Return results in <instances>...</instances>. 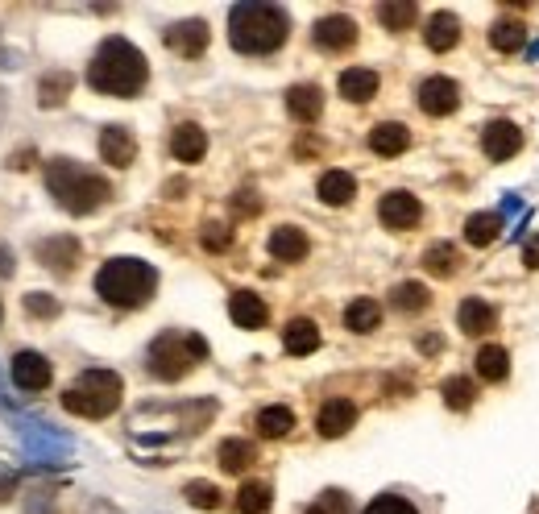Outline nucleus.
I'll use <instances>...</instances> for the list:
<instances>
[{"label": "nucleus", "instance_id": "1", "mask_svg": "<svg viewBox=\"0 0 539 514\" xmlns=\"http://www.w3.org/2000/svg\"><path fill=\"white\" fill-rule=\"evenodd\" d=\"M150 79L146 67V54H141L129 38H104L100 50L92 54V67H88V83L104 96H117V100H133Z\"/></svg>", "mask_w": 539, "mask_h": 514}, {"label": "nucleus", "instance_id": "2", "mask_svg": "<svg viewBox=\"0 0 539 514\" xmlns=\"http://www.w3.org/2000/svg\"><path fill=\"white\" fill-rule=\"evenodd\" d=\"M46 191L59 199V208L71 212V216H92L112 199V187L100 170L83 166L75 158H50L46 162Z\"/></svg>", "mask_w": 539, "mask_h": 514}, {"label": "nucleus", "instance_id": "3", "mask_svg": "<svg viewBox=\"0 0 539 514\" xmlns=\"http://www.w3.org/2000/svg\"><path fill=\"white\" fill-rule=\"evenodd\" d=\"M287 34H291V17L278 5L253 0V5H233L229 13V42L241 54H274L287 42Z\"/></svg>", "mask_w": 539, "mask_h": 514}, {"label": "nucleus", "instance_id": "4", "mask_svg": "<svg viewBox=\"0 0 539 514\" xmlns=\"http://www.w3.org/2000/svg\"><path fill=\"white\" fill-rule=\"evenodd\" d=\"M158 291V270L141 257H112L96 274V295L112 307H141Z\"/></svg>", "mask_w": 539, "mask_h": 514}, {"label": "nucleus", "instance_id": "5", "mask_svg": "<svg viewBox=\"0 0 539 514\" xmlns=\"http://www.w3.org/2000/svg\"><path fill=\"white\" fill-rule=\"evenodd\" d=\"M200 361H208V340L195 336V332L170 328V332H162L154 345H150V353H146V374L158 378V382H179V378H187Z\"/></svg>", "mask_w": 539, "mask_h": 514}, {"label": "nucleus", "instance_id": "6", "mask_svg": "<svg viewBox=\"0 0 539 514\" xmlns=\"http://www.w3.org/2000/svg\"><path fill=\"white\" fill-rule=\"evenodd\" d=\"M125 382L112 369H83V374L63 390V407L79 419H108L121 407Z\"/></svg>", "mask_w": 539, "mask_h": 514}, {"label": "nucleus", "instance_id": "7", "mask_svg": "<svg viewBox=\"0 0 539 514\" xmlns=\"http://www.w3.org/2000/svg\"><path fill=\"white\" fill-rule=\"evenodd\" d=\"M21 448L34 465H59L75 452V440L54 432V427L38 423V419H21Z\"/></svg>", "mask_w": 539, "mask_h": 514}, {"label": "nucleus", "instance_id": "8", "mask_svg": "<svg viewBox=\"0 0 539 514\" xmlns=\"http://www.w3.org/2000/svg\"><path fill=\"white\" fill-rule=\"evenodd\" d=\"M378 220L386 228H394V233H407V228H415L423 220V204L411 191H390V195H382V204H378Z\"/></svg>", "mask_w": 539, "mask_h": 514}, {"label": "nucleus", "instance_id": "9", "mask_svg": "<svg viewBox=\"0 0 539 514\" xmlns=\"http://www.w3.org/2000/svg\"><path fill=\"white\" fill-rule=\"evenodd\" d=\"M50 361L42 357V353H34V349H21L17 357H13V365H9V378H13V386L17 390H25V394H38V390H46L50 386Z\"/></svg>", "mask_w": 539, "mask_h": 514}, {"label": "nucleus", "instance_id": "10", "mask_svg": "<svg viewBox=\"0 0 539 514\" xmlns=\"http://www.w3.org/2000/svg\"><path fill=\"white\" fill-rule=\"evenodd\" d=\"M419 108L428 112V117H448V112L461 108V88L452 83L448 75H432L419 83Z\"/></svg>", "mask_w": 539, "mask_h": 514}, {"label": "nucleus", "instance_id": "11", "mask_svg": "<svg viewBox=\"0 0 539 514\" xmlns=\"http://www.w3.org/2000/svg\"><path fill=\"white\" fill-rule=\"evenodd\" d=\"M481 150H486L490 162H506L523 150V129L515 121H490L486 133H481Z\"/></svg>", "mask_w": 539, "mask_h": 514}, {"label": "nucleus", "instance_id": "12", "mask_svg": "<svg viewBox=\"0 0 539 514\" xmlns=\"http://www.w3.org/2000/svg\"><path fill=\"white\" fill-rule=\"evenodd\" d=\"M311 42H316L320 50H328V54L349 50V46L357 42V21H353V17H340V13H332V17L316 21V30H311Z\"/></svg>", "mask_w": 539, "mask_h": 514}, {"label": "nucleus", "instance_id": "13", "mask_svg": "<svg viewBox=\"0 0 539 514\" xmlns=\"http://www.w3.org/2000/svg\"><path fill=\"white\" fill-rule=\"evenodd\" d=\"M162 38H166V46L175 50V54H183V59H200V54L208 50V38L212 34H208L204 21H175Z\"/></svg>", "mask_w": 539, "mask_h": 514}, {"label": "nucleus", "instance_id": "14", "mask_svg": "<svg viewBox=\"0 0 539 514\" xmlns=\"http://www.w3.org/2000/svg\"><path fill=\"white\" fill-rule=\"evenodd\" d=\"M100 158H104L108 166H117V170L133 166V158H137V137H133L125 125H108V129L100 133Z\"/></svg>", "mask_w": 539, "mask_h": 514}, {"label": "nucleus", "instance_id": "15", "mask_svg": "<svg viewBox=\"0 0 539 514\" xmlns=\"http://www.w3.org/2000/svg\"><path fill=\"white\" fill-rule=\"evenodd\" d=\"M307 253H311V241H307L303 228L282 224V228H274V233H270V257H274V262H303Z\"/></svg>", "mask_w": 539, "mask_h": 514}, {"label": "nucleus", "instance_id": "16", "mask_svg": "<svg viewBox=\"0 0 539 514\" xmlns=\"http://www.w3.org/2000/svg\"><path fill=\"white\" fill-rule=\"evenodd\" d=\"M287 112L299 125H316L320 112H324V92L316 88V83H295V88L287 92Z\"/></svg>", "mask_w": 539, "mask_h": 514}, {"label": "nucleus", "instance_id": "17", "mask_svg": "<svg viewBox=\"0 0 539 514\" xmlns=\"http://www.w3.org/2000/svg\"><path fill=\"white\" fill-rule=\"evenodd\" d=\"M353 423H357V407L349 403V398H328V403L320 407V419H316V427H320L324 440L345 436Z\"/></svg>", "mask_w": 539, "mask_h": 514}, {"label": "nucleus", "instance_id": "18", "mask_svg": "<svg viewBox=\"0 0 539 514\" xmlns=\"http://www.w3.org/2000/svg\"><path fill=\"white\" fill-rule=\"evenodd\" d=\"M407 146H411V129L399 121H382L370 129V150L378 158H399V154H407Z\"/></svg>", "mask_w": 539, "mask_h": 514}, {"label": "nucleus", "instance_id": "19", "mask_svg": "<svg viewBox=\"0 0 539 514\" xmlns=\"http://www.w3.org/2000/svg\"><path fill=\"white\" fill-rule=\"evenodd\" d=\"M457 324H461L465 336H486V332H494V324H498V307L486 303V299H465V303L457 307Z\"/></svg>", "mask_w": 539, "mask_h": 514}, {"label": "nucleus", "instance_id": "20", "mask_svg": "<svg viewBox=\"0 0 539 514\" xmlns=\"http://www.w3.org/2000/svg\"><path fill=\"white\" fill-rule=\"evenodd\" d=\"M38 262L59 270V274H71L75 262H79V241L75 237H50V241H38Z\"/></svg>", "mask_w": 539, "mask_h": 514}, {"label": "nucleus", "instance_id": "21", "mask_svg": "<svg viewBox=\"0 0 539 514\" xmlns=\"http://www.w3.org/2000/svg\"><path fill=\"white\" fill-rule=\"evenodd\" d=\"M229 316L237 328H266L270 320V307L262 303V295H253V291H237L229 299Z\"/></svg>", "mask_w": 539, "mask_h": 514}, {"label": "nucleus", "instance_id": "22", "mask_svg": "<svg viewBox=\"0 0 539 514\" xmlns=\"http://www.w3.org/2000/svg\"><path fill=\"white\" fill-rule=\"evenodd\" d=\"M340 96H345L349 104H370L378 96V75L370 67H349L345 75H340Z\"/></svg>", "mask_w": 539, "mask_h": 514}, {"label": "nucleus", "instance_id": "23", "mask_svg": "<svg viewBox=\"0 0 539 514\" xmlns=\"http://www.w3.org/2000/svg\"><path fill=\"white\" fill-rule=\"evenodd\" d=\"M170 154H175L179 162H200L208 154V133L200 125H179L175 137H170Z\"/></svg>", "mask_w": 539, "mask_h": 514}, {"label": "nucleus", "instance_id": "24", "mask_svg": "<svg viewBox=\"0 0 539 514\" xmlns=\"http://www.w3.org/2000/svg\"><path fill=\"white\" fill-rule=\"evenodd\" d=\"M423 42H428V50H436V54H448L452 46L461 42V21L452 17V13H436V17H428V30H423Z\"/></svg>", "mask_w": 539, "mask_h": 514}, {"label": "nucleus", "instance_id": "25", "mask_svg": "<svg viewBox=\"0 0 539 514\" xmlns=\"http://www.w3.org/2000/svg\"><path fill=\"white\" fill-rule=\"evenodd\" d=\"M282 349H287L291 357H307L320 349V328L311 320H291L287 328H282Z\"/></svg>", "mask_w": 539, "mask_h": 514}, {"label": "nucleus", "instance_id": "26", "mask_svg": "<svg viewBox=\"0 0 539 514\" xmlns=\"http://www.w3.org/2000/svg\"><path fill=\"white\" fill-rule=\"evenodd\" d=\"M353 195H357V179L349 175V170H328V175L320 179V199L328 208H345Z\"/></svg>", "mask_w": 539, "mask_h": 514}, {"label": "nucleus", "instance_id": "27", "mask_svg": "<svg viewBox=\"0 0 539 514\" xmlns=\"http://www.w3.org/2000/svg\"><path fill=\"white\" fill-rule=\"evenodd\" d=\"M527 25L523 21H515V17H502V21H494V30H490V46L498 50V54H515V50H523L527 46Z\"/></svg>", "mask_w": 539, "mask_h": 514}, {"label": "nucleus", "instance_id": "28", "mask_svg": "<svg viewBox=\"0 0 539 514\" xmlns=\"http://www.w3.org/2000/svg\"><path fill=\"white\" fill-rule=\"evenodd\" d=\"M378 324H382V307H378L374 299H353V303L345 307V328H349V332L370 336Z\"/></svg>", "mask_w": 539, "mask_h": 514}, {"label": "nucleus", "instance_id": "29", "mask_svg": "<svg viewBox=\"0 0 539 514\" xmlns=\"http://www.w3.org/2000/svg\"><path fill=\"white\" fill-rule=\"evenodd\" d=\"M498 233H502V216H498V212H477V216L465 220V241L477 245V249L494 245Z\"/></svg>", "mask_w": 539, "mask_h": 514}, {"label": "nucleus", "instance_id": "30", "mask_svg": "<svg viewBox=\"0 0 539 514\" xmlns=\"http://www.w3.org/2000/svg\"><path fill=\"white\" fill-rule=\"evenodd\" d=\"M216 456H220V469L224 473H245L253 461H258V448H253L249 440H224Z\"/></svg>", "mask_w": 539, "mask_h": 514}, {"label": "nucleus", "instance_id": "31", "mask_svg": "<svg viewBox=\"0 0 539 514\" xmlns=\"http://www.w3.org/2000/svg\"><path fill=\"white\" fill-rule=\"evenodd\" d=\"M457 266H461V253H457V245H448V241H440V245H432L428 253H423V270L436 274V278H452Z\"/></svg>", "mask_w": 539, "mask_h": 514}, {"label": "nucleus", "instance_id": "32", "mask_svg": "<svg viewBox=\"0 0 539 514\" xmlns=\"http://www.w3.org/2000/svg\"><path fill=\"white\" fill-rule=\"evenodd\" d=\"M270 485L266 481H245L241 490H237V514H270Z\"/></svg>", "mask_w": 539, "mask_h": 514}, {"label": "nucleus", "instance_id": "33", "mask_svg": "<svg viewBox=\"0 0 539 514\" xmlns=\"http://www.w3.org/2000/svg\"><path fill=\"white\" fill-rule=\"evenodd\" d=\"M415 17H419V5H415V0H399V5H378V21L386 25L390 34L411 30Z\"/></svg>", "mask_w": 539, "mask_h": 514}, {"label": "nucleus", "instance_id": "34", "mask_svg": "<svg viewBox=\"0 0 539 514\" xmlns=\"http://www.w3.org/2000/svg\"><path fill=\"white\" fill-rule=\"evenodd\" d=\"M477 374L486 378V382H502L510 374V353L502 345H486L477 353Z\"/></svg>", "mask_w": 539, "mask_h": 514}, {"label": "nucleus", "instance_id": "35", "mask_svg": "<svg viewBox=\"0 0 539 514\" xmlns=\"http://www.w3.org/2000/svg\"><path fill=\"white\" fill-rule=\"evenodd\" d=\"M295 427V411L291 407H262L258 411V432L266 440H278V436H287Z\"/></svg>", "mask_w": 539, "mask_h": 514}, {"label": "nucleus", "instance_id": "36", "mask_svg": "<svg viewBox=\"0 0 539 514\" xmlns=\"http://www.w3.org/2000/svg\"><path fill=\"white\" fill-rule=\"evenodd\" d=\"M390 303L399 311H407V316H415V311H423L432 303V295H428V287H419V282H399V287L390 291Z\"/></svg>", "mask_w": 539, "mask_h": 514}, {"label": "nucleus", "instance_id": "37", "mask_svg": "<svg viewBox=\"0 0 539 514\" xmlns=\"http://www.w3.org/2000/svg\"><path fill=\"white\" fill-rule=\"evenodd\" d=\"M440 394H444V407H448V411H469L473 398H477V386H473L469 378H448V382L440 386Z\"/></svg>", "mask_w": 539, "mask_h": 514}, {"label": "nucleus", "instance_id": "38", "mask_svg": "<svg viewBox=\"0 0 539 514\" xmlns=\"http://www.w3.org/2000/svg\"><path fill=\"white\" fill-rule=\"evenodd\" d=\"M183 498L191 502V506H200V510H216L220 506V490L212 481H187L183 485Z\"/></svg>", "mask_w": 539, "mask_h": 514}, {"label": "nucleus", "instance_id": "39", "mask_svg": "<svg viewBox=\"0 0 539 514\" xmlns=\"http://www.w3.org/2000/svg\"><path fill=\"white\" fill-rule=\"evenodd\" d=\"M307 514H353V502L345 490H324L316 502L307 506Z\"/></svg>", "mask_w": 539, "mask_h": 514}, {"label": "nucleus", "instance_id": "40", "mask_svg": "<svg viewBox=\"0 0 539 514\" xmlns=\"http://www.w3.org/2000/svg\"><path fill=\"white\" fill-rule=\"evenodd\" d=\"M67 88H71V75H63V71H59V75H46V79H42V108L63 104V100H67V96H63Z\"/></svg>", "mask_w": 539, "mask_h": 514}, {"label": "nucleus", "instance_id": "41", "mask_svg": "<svg viewBox=\"0 0 539 514\" xmlns=\"http://www.w3.org/2000/svg\"><path fill=\"white\" fill-rule=\"evenodd\" d=\"M25 311L38 316V320H54V316H59V299H50L46 291H30V295H25Z\"/></svg>", "mask_w": 539, "mask_h": 514}, {"label": "nucleus", "instance_id": "42", "mask_svg": "<svg viewBox=\"0 0 539 514\" xmlns=\"http://www.w3.org/2000/svg\"><path fill=\"white\" fill-rule=\"evenodd\" d=\"M365 514H419V510L399 494H382V498H374L370 506H365Z\"/></svg>", "mask_w": 539, "mask_h": 514}, {"label": "nucleus", "instance_id": "43", "mask_svg": "<svg viewBox=\"0 0 539 514\" xmlns=\"http://www.w3.org/2000/svg\"><path fill=\"white\" fill-rule=\"evenodd\" d=\"M229 245H233V228H224V224H204V249L224 253Z\"/></svg>", "mask_w": 539, "mask_h": 514}, {"label": "nucleus", "instance_id": "44", "mask_svg": "<svg viewBox=\"0 0 539 514\" xmlns=\"http://www.w3.org/2000/svg\"><path fill=\"white\" fill-rule=\"evenodd\" d=\"M523 266H527V270H539V233L523 245Z\"/></svg>", "mask_w": 539, "mask_h": 514}, {"label": "nucleus", "instance_id": "45", "mask_svg": "<svg viewBox=\"0 0 539 514\" xmlns=\"http://www.w3.org/2000/svg\"><path fill=\"white\" fill-rule=\"evenodd\" d=\"M9 274H13V249L0 241V278H9Z\"/></svg>", "mask_w": 539, "mask_h": 514}, {"label": "nucleus", "instance_id": "46", "mask_svg": "<svg viewBox=\"0 0 539 514\" xmlns=\"http://www.w3.org/2000/svg\"><path fill=\"white\" fill-rule=\"evenodd\" d=\"M13 490H17V477H13L9 469H0V502H5Z\"/></svg>", "mask_w": 539, "mask_h": 514}, {"label": "nucleus", "instance_id": "47", "mask_svg": "<svg viewBox=\"0 0 539 514\" xmlns=\"http://www.w3.org/2000/svg\"><path fill=\"white\" fill-rule=\"evenodd\" d=\"M419 349H423V353H436V349H440V336H428V340H419Z\"/></svg>", "mask_w": 539, "mask_h": 514}, {"label": "nucleus", "instance_id": "48", "mask_svg": "<svg viewBox=\"0 0 539 514\" xmlns=\"http://www.w3.org/2000/svg\"><path fill=\"white\" fill-rule=\"evenodd\" d=\"M0 411H9V415H13V407H9V390H5V382H0Z\"/></svg>", "mask_w": 539, "mask_h": 514}, {"label": "nucleus", "instance_id": "49", "mask_svg": "<svg viewBox=\"0 0 539 514\" xmlns=\"http://www.w3.org/2000/svg\"><path fill=\"white\" fill-rule=\"evenodd\" d=\"M0 320H5V307H0Z\"/></svg>", "mask_w": 539, "mask_h": 514}]
</instances>
